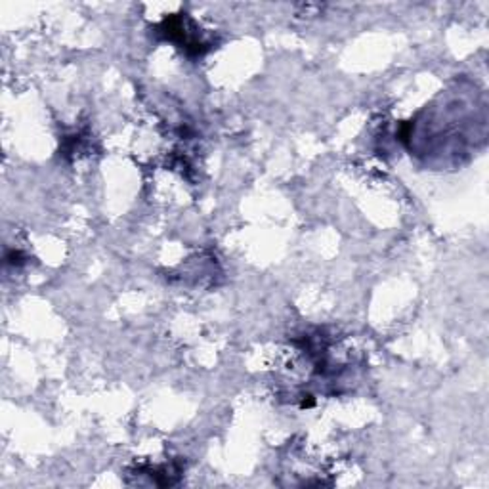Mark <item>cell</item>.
Masks as SVG:
<instances>
[{"label":"cell","mask_w":489,"mask_h":489,"mask_svg":"<svg viewBox=\"0 0 489 489\" xmlns=\"http://www.w3.org/2000/svg\"><path fill=\"white\" fill-rule=\"evenodd\" d=\"M161 33L165 35L167 40L174 43L178 48L186 50V54L189 56H203V54H207L212 46L207 43V40H203V37L199 35V27L184 16H174L169 18L161 23Z\"/></svg>","instance_id":"6da1fadb"},{"label":"cell","mask_w":489,"mask_h":489,"mask_svg":"<svg viewBox=\"0 0 489 489\" xmlns=\"http://www.w3.org/2000/svg\"><path fill=\"white\" fill-rule=\"evenodd\" d=\"M134 477H147L153 485H172L182 477L180 465H140L134 468Z\"/></svg>","instance_id":"7a4b0ae2"}]
</instances>
